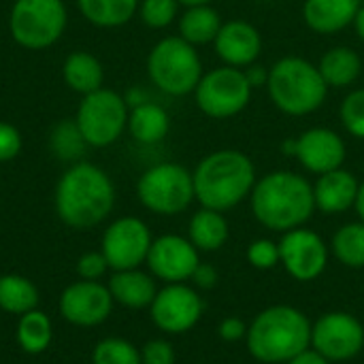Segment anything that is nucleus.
I'll use <instances>...</instances> for the list:
<instances>
[{
    "label": "nucleus",
    "mask_w": 364,
    "mask_h": 364,
    "mask_svg": "<svg viewBox=\"0 0 364 364\" xmlns=\"http://www.w3.org/2000/svg\"><path fill=\"white\" fill-rule=\"evenodd\" d=\"M21 147H23L21 132L13 124L0 119V162L15 160L21 154Z\"/></svg>",
    "instance_id": "obj_38"
},
{
    "label": "nucleus",
    "mask_w": 364,
    "mask_h": 364,
    "mask_svg": "<svg viewBox=\"0 0 364 364\" xmlns=\"http://www.w3.org/2000/svg\"><path fill=\"white\" fill-rule=\"evenodd\" d=\"M124 98H126V102H128V107H130V109H132V107H136V105H141V102H145V100H149V98H147V94H145L143 90H139V87H136V90H130Z\"/></svg>",
    "instance_id": "obj_43"
},
{
    "label": "nucleus",
    "mask_w": 364,
    "mask_h": 364,
    "mask_svg": "<svg viewBox=\"0 0 364 364\" xmlns=\"http://www.w3.org/2000/svg\"><path fill=\"white\" fill-rule=\"evenodd\" d=\"M354 32H356V36L360 38L364 43V4L358 6V11H356V17H354Z\"/></svg>",
    "instance_id": "obj_44"
},
{
    "label": "nucleus",
    "mask_w": 364,
    "mask_h": 364,
    "mask_svg": "<svg viewBox=\"0 0 364 364\" xmlns=\"http://www.w3.org/2000/svg\"><path fill=\"white\" fill-rule=\"evenodd\" d=\"M358 2H360V4H364V0H358Z\"/></svg>",
    "instance_id": "obj_48"
},
{
    "label": "nucleus",
    "mask_w": 364,
    "mask_h": 364,
    "mask_svg": "<svg viewBox=\"0 0 364 364\" xmlns=\"http://www.w3.org/2000/svg\"><path fill=\"white\" fill-rule=\"evenodd\" d=\"M49 147L58 160L75 164V162H81V156H83L87 143L83 141L75 119H62L53 126V130L49 134Z\"/></svg>",
    "instance_id": "obj_31"
},
{
    "label": "nucleus",
    "mask_w": 364,
    "mask_h": 364,
    "mask_svg": "<svg viewBox=\"0 0 364 364\" xmlns=\"http://www.w3.org/2000/svg\"><path fill=\"white\" fill-rule=\"evenodd\" d=\"M262 47L264 43L260 30L245 19L224 21L213 41V49L222 64L235 68H247L250 64H256Z\"/></svg>",
    "instance_id": "obj_18"
},
{
    "label": "nucleus",
    "mask_w": 364,
    "mask_h": 364,
    "mask_svg": "<svg viewBox=\"0 0 364 364\" xmlns=\"http://www.w3.org/2000/svg\"><path fill=\"white\" fill-rule=\"evenodd\" d=\"M200 262V252L181 235H162L154 239L145 260L149 273L164 284L190 282Z\"/></svg>",
    "instance_id": "obj_16"
},
{
    "label": "nucleus",
    "mask_w": 364,
    "mask_h": 364,
    "mask_svg": "<svg viewBox=\"0 0 364 364\" xmlns=\"http://www.w3.org/2000/svg\"><path fill=\"white\" fill-rule=\"evenodd\" d=\"M62 77H64V83L73 92L85 96L102 87L105 68H102V62L94 53L79 49L66 55L62 64Z\"/></svg>",
    "instance_id": "obj_25"
},
{
    "label": "nucleus",
    "mask_w": 364,
    "mask_h": 364,
    "mask_svg": "<svg viewBox=\"0 0 364 364\" xmlns=\"http://www.w3.org/2000/svg\"><path fill=\"white\" fill-rule=\"evenodd\" d=\"M213 0H179L181 6H198V4H211Z\"/></svg>",
    "instance_id": "obj_47"
},
{
    "label": "nucleus",
    "mask_w": 364,
    "mask_h": 364,
    "mask_svg": "<svg viewBox=\"0 0 364 364\" xmlns=\"http://www.w3.org/2000/svg\"><path fill=\"white\" fill-rule=\"evenodd\" d=\"M243 73H245V77H247V81H250V85L254 90L267 87V81H269V68L267 66H260L256 62V64H250L247 68H243Z\"/></svg>",
    "instance_id": "obj_41"
},
{
    "label": "nucleus",
    "mask_w": 364,
    "mask_h": 364,
    "mask_svg": "<svg viewBox=\"0 0 364 364\" xmlns=\"http://www.w3.org/2000/svg\"><path fill=\"white\" fill-rule=\"evenodd\" d=\"M154 243L149 226L134 215L113 220L100 239V252L111 271H128L145 264Z\"/></svg>",
    "instance_id": "obj_11"
},
{
    "label": "nucleus",
    "mask_w": 364,
    "mask_h": 364,
    "mask_svg": "<svg viewBox=\"0 0 364 364\" xmlns=\"http://www.w3.org/2000/svg\"><path fill=\"white\" fill-rule=\"evenodd\" d=\"M356 213H358V220L364 222V181H360V190H358V198H356Z\"/></svg>",
    "instance_id": "obj_46"
},
{
    "label": "nucleus",
    "mask_w": 364,
    "mask_h": 364,
    "mask_svg": "<svg viewBox=\"0 0 364 364\" xmlns=\"http://www.w3.org/2000/svg\"><path fill=\"white\" fill-rule=\"evenodd\" d=\"M282 151L288 156V158H294L296 156V136H290L282 143Z\"/></svg>",
    "instance_id": "obj_45"
},
{
    "label": "nucleus",
    "mask_w": 364,
    "mask_h": 364,
    "mask_svg": "<svg viewBox=\"0 0 364 364\" xmlns=\"http://www.w3.org/2000/svg\"><path fill=\"white\" fill-rule=\"evenodd\" d=\"M320 75L333 90H343L354 85L363 75V58L356 49L348 45L331 47L318 62Z\"/></svg>",
    "instance_id": "obj_23"
},
{
    "label": "nucleus",
    "mask_w": 364,
    "mask_h": 364,
    "mask_svg": "<svg viewBox=\"0 0 364 364\" xmlns=\"http://www.w3.org/2000/svg\"><path fill=\"white\" fill-rule=\"evenodd\" d=\"M53 203L62 224L75 230H87L111 215L115 186L100 166L81 160L70 164L58 179Z\"/></svg>",
    "instance_id": "obj_2"
},
{
    "label": "nucleus",
    "mask_w": 364,
    "mask_h": 364,
    "mask_svg": "<svg viewBox=\"0 0 364 364\" xmlns=\"http://www.w3.org/2000/svg\"><path fill=\"white\" fill-rule=\"evenodd\" d=\"M331 254L346 269H364V222H348L337 228L331 241Z\"/></svg>",
    "instance_id": "obj_29"
},
{
    "label": "nucleus",
    "mask_w": 364,
    "mask_h": 364,
    "mask_svg": "<svg viewBox=\"0 0 364 364\" xmlns=\"http://www.w3.org/2000/svg\"><path fill=\"white\" fill-rule=\"evenodd\" d=\"M314 322L292 305H271L247 324L245 346L254 360L288 364L311 348Z\"/></svg>",
    "instance_id": "obj_4"
},
{
    "label": "nucleus",
    "mask_w": 364,
    "mask_h": 364,
    "mask_svg": "<svg viewBox=\"0 0 364 364\" xmlns=\"http://www.w3.org/2000/svg\"><path fill=\"white\" fill-rule=\"evenodd\" d=\"M79 13L96 28H122L136 13L141 0H75Z\"/></svg>",
    "instance_id": "obj_27"
},
{
    "label": "nucleus",
    "mask_w": 364,
    "mask_h": 364,
    "mask_svg": "<svg viewBox=\"0 0 364 364\" xmlns=\"http://www.w3.org/2000/svg\"><path fill=\"white\" fill-rule=\"evenodd\" d=\"M171 130L168 111L151 100H145L130 109L128 113V132L141 145H156L166 139Z\"/></svg>",
    "instance_id": "obj_24"
},
{
    "label": "nucleus",
    "mask_w": 364,
    "mask_h": 364,
    "mask_svg": "<svg viewBox=\"0 0 364 364\" xmlns=\"http://www.w3.org/2000/svg\"><path fill=\"white\" fill-rule=\"evenodd\" d=\"M136 198L156 215H179L196 200L192 171L177 162L154 164L139 177Z\"/></svg>",
    "instance_id": "obj_7"
},
{
    "label": "nucleus",
    "mask_w": 364,
    "mask_h": 364,
    "mask_svg": "<svg viewBox=\"0 0 364 364\" xmlns=\"http://www.w3.org/2000/svg\"><path fill=\"white\" fill-rule=\"evenodd\" d=\"M194 196L200 207L232 211L250 200L258 181L252 158L241 149H218L207 154L192 171Z\"/></svg>",
    "instance_id": "obj_3"
},
{
    "label": "nucleus",
    "mask_w": 364,
    "mask_h": 364,
    "mask_svg": "<svg viewBox=\"0 0 364 364\" xmlns=\"http://www.w3.org/2000/svg\"><path fill=\"white\" fill-rule=\"evenodd\" d=\"M279 243V264L299 284H309L322 277L328 267L331 247L311 228L301 226L282 235Z\"/></svg>",
    "instance_id": "obj_13"
},
{
    "label": "nucleus",
    "mask_w": 364,
    "mask_h": 364,
    "mask_svg": "<svg viewBox=\"0 0 364 364\" xmlns=\"http://www.w3.org/2000/svg\"><path fill=\"white\" fill-rule=\"evenodd\" d=\"M203 73L200 53L179 34L160 38L147 55L149 81L168 96L194 94Z\"/></svg>",
    "instance_id": "obj_6"
},
{
    "label": "nucleus",
    "mask_w": 364,
    "mask_h": 364,
    "mask_svg": "<svg viewBox=\"0 0 364 364\" xmlns=\"http://www.w3.org/2000/svg\"><path fill=\"white\" fill-rule=\"evenodd\" d=\"M222 23L224 21L218 9H213L211 4H198V6H186V11L177 19V30L183 41H188L194 47H200L215 41Z\"/></svg>",
    "instance_id": "obj_26"
},
{
    "label": "nucleus",
    "mask_w": 364,
    "mask_h": 364,
    "mask_svg": "<svg viewBox=\"0 0 364 364\" xmlns=\"http://www.w3.org/2000/svg\"><path fill=\"white\" fill-rule=\"evenodd\" d=\"M179 0H141L139 17L151 30H164L179 19Z\"/></svg>",
    "instance_id": "obj_33"
},
{
    "label": "nucleus",
    "mask_w": 364,
    "mask_h": 364,
    "mask_svg": "<svg viewBox=\"0 0 364 364\" xmlns=\"http://www.w3.org/2000/svg\"><path fill=\"white\" fill-rule=\"evenodd\" d=\"M328 85L318 64L301 55L279 58L269 66L267 94L273 107L290 117H305L320 111L328 96Z\"/></svg>",
    "instance_id": "obj_5"
},
{
    "label": "nucleus",
    "mask_w": 364,
    "mask_h": 364,
    "mask_svg": "<svg viewBox=\"0 0 364 364\" xmlns=\"http://www.w3.org/2000/svg\"><path fill=\"white\" fill-rule=\"evenodd\" d=\"M254 96V87L250 85L243 68L235 66H218L203 73L196 90L194 102L198 111L211 119H230L247 109Z\"/></svg>",
    "instance_id": "obj_10"
},
{
    "label": "nucleus",
    "mask_w": 364,
    "mask_h": 364,
    "mask_svg": "<svg viewBox=\"0 0 364 364\" xmlns=\"http://www.w3.org/2000/svg\"><path fill=\"white\" fill-rule=\"evenodd\" d=\"M247 262L258 271H273L279 264V243L273 239H256L247 247Z\"/></svg>",
    "instance_id": "obj_35"
},
{
    "label": "nucleus",
    "mask_w": 364,
    "mask_h": 364,
    "mask_svg": "<svg viewBox=\"0 0 364 364\" xmlns=\"http://www.w3.org/2000/svg\"><path fill=\"white\" fill-rule=\"evenodd\" d=\"M230 237V224L222 211L200 207L188 222V239L200 254L220 252Z\"/></svg>",
    "instance_id": "obj_22"
},
{
    "label": "nucleus",
    "mask_w": 364,
    "mask_h": 364,
    "mask_svg": "<svg viewBox=\"0 0 364 364\" xmlns=\"http://www.w3.org/2000/svg\"><path fill=\"white\" fill-rule=\"evenodd\" d=\"M68 23L64 0H15L9 13L13 41L30 51L55 45Z\"/></svg>",
    "instance_id": "obj_8"
},
{
    "label": "nucleus",
    "mask_w": 364,
    "mask_h": 364,
    "mask_svg": "<svg viewBox=\"0 0 364 364\" xmlns=\"http://www.w3.org/2000/svg\"><path fill=\"white\" fill-rule=\"evenodd\" d=\"M143 364H175L177 354L171 341L166 339H151L141 348Z\"/></svg>",
    "instance_id": "obj_37"
},
{
    "label": "nucleus",
    "mask_w": 364,
    "mask_h": 364,
    "mask_svg": "<svg viewBox=\"0 0 364 364\" xmlns=\"http://www.w3.org/2000/svg\"><path fill=\"white\" fill-rule=\"evenodd\" d=\"M77 275L79 279H85V282H98L107 271H109V264L102 256V252H85L83 256H79L77 260Z\"/></svg>",
    "instance_id": "obj_36"
},
{
    "label": "nucleus",
    "mask_w": 364,
    "mask_h": 364,
    "mask_svg": "<svg viewBox=\"0 0 364 364\" xmlns=\"http://www.w3.org/2000/svg\"><path fill=\"white\" fill-rule=\"evenodd\" d=\"M128 113L130 107L119 92L100 87L81 98L73 119L87 147L102 149L117 143L128 130Z\"/></svg>",
    "instance_id": "obj_9"
},
{
    "label": "nucleus",
    "mask_w": 364,
    "mask_h": 364,
    "mask_svg": "<svg viewBox=\"0 0 364 364\" xmlns=\"http://www.w3.org/2000/svg\"><path fill=\"white\" fill-rule=\"evenodd\" d=\"M17 343L26 354H43L53 339V326L47 314H43L41 309H32L23 316H19L17 322Z\"/></svg>",
    "instance_id": "obj_30"
},
{
    "label": "nucleus",
    "mask_w": 364,
    "mask_h": 364,
    "mask_svg": "<svg viewBox=\"0 0 364 364\" xmlns=\"http://www.w3.org/2000/svg\"><path fill=\"white\" fill-rule=\"evenodd\" d=\"M311 348L331 363H348L364 350V324L348 311H326L311 326Z\"/></svg>",
    "instance_id": "obj_12"
},
{
    "label": "nucleus",
    "mask_w": 364,
    "mask_h": 364,
    "mask_svg": "<svg viewBox=\"0 0 364 364\" xmlns=\"http://www.w3.org/2000/svg\"><path fill=\"white\" fill-rule=\"evenodd\" d=\"M203 296L194 286L188 284H166L158 290L154 303L149 305L154 326L166 335L190 333L203 320Z\"/></svg>",
    "instance_id": "obj_14"
},
{
    "label": "nucleus",
    "mask_w": 364,
    "mask_h": 364,
    "mask_svg": "<svg viewBox=\"0 0 364 364\" xmlns=\"http://www.w3.org/2000/svg\"><path fill=\"white\" fill-rule=\"evenodd\" d=\"M113 296L107 286L100 282H85L79 279L70 286H66L58 299V311L60 316L81 328H94L109 320L113 311Z\"/></svg>",
    "instance_id": "obj_15"
},
{
    "label": "nucleus",
    "mask_w": 364,
    "mask_h": 364,
    "mask_svg": "<svg viewBox=\"0 0 364 364\" xmlns=\"http://www.w3.org/2000/svg\"><path fill=\"white\" fill-rule=\"evenodd\" d=\"M339 122L352 139L364 141V87L348 92V96L341 100Z\"/></svg>",
    "instance_id": "obj_34"
},
{
    "label": "nucleus",
    "mask_w": 364,
    "mask_h": 364,
    "mask_svg": "<svg viewBox=\"0 0 364 364\" xmlns=\"http://www.w3.org/2000/svg\"><path fill=\"white\" fill-rule=\"evenodd\" d=\"M107 288L113 301L126 309H149L158 294L156 277L141 269L113 271Z\"/></svg>",
    "instance_id": "obj_21"
},
{
    "label": "nucleus",
    "mask_w": 364,
    "mask_h": 364,
    "mask_svg": "<svg viewBox=\"0 0 364 364\" xmlns=\"http://www.w3.org/2000/svg\"><path fill=\"white\" fill-rule=\"evenodd\" d=\"M358 0H305L303 21L316 34H337L354 23Z\"/></svg>",
    "instance_id": "obj_20"
},
{
    "label": "nucleus",
    "mask_w": 364,
    "mask_h": 364,
    "mask_svg": "<svg viewBox=\"0 0 364 364\" xmlns=\"http://www.w3.org/2000/svg\"><path fill=\"white\" fill-rule=\"evenodd\" d=\"M92 364H143L141 348L122 337H107L94 346Z\"/></svg>",
    "instance_id": "obj_32"
},
{
    "label": "nucleus",
    "mask_w": 364,
    "mask_h": 364,
    "mask_svg": "<svg viewBox=\"0 0 364 364\" xmlns=\"http://www.w3.org/2000/svg\"><path fill=\"white\" fill-rule=\"evenodd\" d=\"M218 335L222 341L226 343H239V341H245V335H247V324L237 318V316H230V318H224L218 326Z\"/></svg>",
    "instance_id": "obj_39"
},
{
    "label": "nucleus",
    "mask_w": 364,
    "mask_h": 364,
    "mask_svg": "<svg viewBox=\"0 0 364 364\" xmlns=\"http://www.w3.org/2000/svg\"><path fill=\"white\" fill-rule=\"evenodd\" d=\"M288 364H333V363H331V360H326L322 354H318L314 348H309V350L301 352L296 358H292Z\"/></svg>",
    "instance_id": "obj_42"
},
{
    "label": "nucleus",
    "mask_w": 364,
    "mask_h": 364,
    "mask_svg": "<svg viewBox=\"0 0 364 364\" xmlns=\"http://www.w3.org/2000/svg\"><path fill=\"white\" fill-rule=\"evenodd\" d=\"M38 288L32 284V279L17 273L0 275V311L23 316L32 309H38Z\"/></svg>",
    "instance_id": "obj_28"
},
{
    "label": "nucleus",
    "mask_w": 364,
    "mask_h": 364,
    "mask_svg": "<svg viewBox=\"0 0 364 364\" xmlns=\"http://www.w3.org/2000/svg\"><path fill=\"white\" fill-rule=\"evenodd\" d=\"M190 282H192V286H194L196 290H211V288L218 286L220 275H218V269H215L213 264L200 262V264L196 267V271H194V275H192Z\"/></svg>",
    "instance_id": "obj_40"
},
{
    "label": "nucleus",
    "mask_w": 364,
    "mask_h": 364,
    "mask_svg": "<svg viewBox=\"0 0 364 364\" xmlns=\"http://www.w3.org/2000/svg\"><path fill=\"white\" fill-rule=\"evenodd\" d=\"M360 181L346 166L318 175L314 183L316 209L324 215H341L356 207Z\"/></svg>",
    "instance_id": "obj_19"
},
{
    "label": "nucleus",
    "mask_w": 364,
    "mask_h": 364,
    "mask_svg": "<svg viewBox=\"0 0 364 364\" xmlns=\"http://www.w3.org/2000/svg\"><path fill=\"white\" fill-rule=\"evenodd\" d=\"M250 209L254 220L273 232H288L314 218V183L294 171H271L258 177L252 196Z\"/></svg>",
    "instance_id": "obj_1"
},
{
    "label": "nucleus",
    "mask_w": 364,
    "mask_h": 364,
    "mask_svg": "<svg viewBox=\"0 0 364 364\" xmlns=\"http://www.w3.org/2000/svg\"><path fill=\"white\" fill-rule=\"evenodd\" d=\"M348 158V147L343 136L326 126L307 128L296 136L294 160L311 175H324L341 168Z\"/></svg>",
    "instance_id": "obj_17"
}]
</instances>
